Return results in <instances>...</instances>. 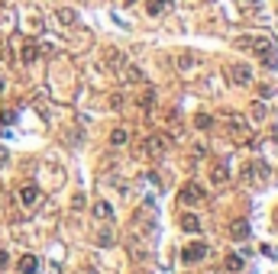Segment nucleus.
I'll list each match as a JSON object with an SVG mask.
<instances>
[{
	"mask_svg": "<svg viewBox=\"0 0 278 274\" xmlns=\"http://www.w3.org/2000/svg\"><path fill=\"white\" fill-rule=\"evenodd\" d=\"M36 58H39V46H36V42H26V46H23V61L32 65Z\"/></svg>",
	"mask_w": 278,
	"mask_h": 274,
	"instance_id": "15",
	"label": "nucleus"
},
{
	"mask_svg": "<svg viewBox=\"0 0 278 274\" xmlns=\"http://www.w3.org/2000/svg\"><path fill=\"white\" fill-rule=\"evenodd\" d=\"M0 94H4V77H0Z\"/></svg>",
	"mask_w": 278,
	"mask_h": 274,
	"instance_id": "28",
	"label": "nucleus"
},
{
	"mask_svg": "<svg viewBox=\"0 0 278 274\" xmlns=\"http://www.w3.org/2000/svg\"><path fill=\"white\" fill-rule=\"evenodd\" d=\"M227 132L233 136V142H239V145H242V142H246V145L253 142V129H249L246 123H239L236 116H230V120H227Z\"/></svg>",
	"mask_w": 278,
	"mask_h": 274,
	"instance_id": "2",
	"label": "nucleus"
},
{
	"mask_svg": "<svg viewBox=\"0 0 278 274\" xmlns=\"http://www.w3.org/2000/svg\"><path fill=\"white\" fill-rule=\"evenodd\" d=\"M162 4H165V7H171V4H175V0H162Z\"/></svg>",
	"mask_w": 278,
	"mask_h": 274,
	"instance_id": "27",
	"label": "nucleus"
},
{
	"mask_svg": "<svg viewBox=\"0 0 278 274\" xmlns=\"http://www.w3.org/2000/svg\"><path fill=\"white\" fill-rule=\"evenodd\" d=\"M242 181H249V184H265L268 181V165L265 162H253L242 171Z\"/></svg>",
	"mask_w": 278,
	"mask_h": 274,
	"instance_id": "5",
	"label": "nucleus"
},
{
	"mask_svg": "<svg viewBox=\"0 0 278 274\" xmlns=\"http://www.w3.org/2000/svg\"><path fill=\"white\" fill-rule=\"evenodd\" d=\"M146 10H149V16H159L165 10V4H162V0H149V4H146Z\"/></svg>",
	"mask_w": 278,
	"mask_h": 274,
	"instance_id": "21",
	"label": "nucleus"
},
{
	"mask_svg": "<svg viewBox=\"0 0 278 274\" xmlns=\"http://www.w3.org/2000/svg\"><path fill=\"white\" fill-rule=\"evenodd\" d=\"M230 236L236 239V242L249 239V223H246V219H233V223H230Z\"/></svg>",
	"mask_w": 278,
	"mask_h": 274,
	"instance_id": "9",
	"label": "nucleus"
},
{
	"mask_svg": "<svg viewBox=\"0 0 278 274\" xmlns=\"http://www.w3.org/2000/svg\"><path fill=\"white\" fill-rule=\"evenodd\" d=\"M7 261H10V255H7L4 249H0V268H4V264H7Z\"/></svg>",
	"mask_w": 278,
	"mask_h": 274,
	"instance_id": "26",
	"label": "nucleus"
},
{
	"mask_svg": "<svg viewBox=\"0 0 278 274\" xmlns=\"http://www.w3.org/2000/svg\"><path fill=\"white\" fill-rule=\"evenodd\" d=\"M227 74H230L233 84H249V81H253V71H249V65H230Z\"/></svg>",
	"mask_w": 278,
	"mask_h": 274,
	"instance_id": "7",
	"label": "nucleus"
},
{
	"mask_svg": "<svg viewBox=\"0 0 278 274\" xmlns=\"http://www.w3.org/2000/svg\"><path fill=\"white\" fill-rule=\"evenodd\" d=\"M13 123H16V110H4V113H0V126H13Z\"/></svg>",
	"mask_w": 278,
	"mask_h": 274,
	"instance_id": "19",
	"label": "nucleus"
},
{
	"mask_svg": "<svg viewBox=\"0 0 278 274\" xmlns=\"http://www.w3.org/2000/svg\"><path fill=\"white\" fill-rule=\"evenodd\" d=\"M110 145H126V129H114V132H110Z\"/></svg>",
	"mask_w": 278,
	"mask_h": 274,
	"instance_id": "18",
	"label": "nucleus"
},
{
	"mask_svg": "<svg viewBox=\"0 0 278 274\" xmlns=\"http://www.w3.org/2000/svg\"><path fill=\"white\" fill-rule=\"evenodd\" d=\"M114 242V232H100V245H110Z\"/></svg>",
	"mask_w": 278,
	"mask_h": 274,
	"instance_id": "25",
	"label": "nucleus"
},
{
	"mask_svg": "<svg viewBox=\"0 0 278 274\" xmlns=\"http://www.w3.org/2000/svg\"><path fill=\"white\" fill-rule=\"evenodd\" d=\"M178 200L181 203H188V207H194V203H201L204 200V190H201V184H185V187H181V193H178Z\"/></svg>",
	"mask_w": 278,
	"mask_h": 274,
	"instance_id": "6",
	"label": "nucleus"
},
{
	"mask_svg": "<svg viewBox=\"0 0 278 274\" xmlns=\"http://www.w3.org/2000/svg\"><path fill=\"white\" fill-rule=\"evenodd\" d=\"M249 4H256V0H249Z\"/></svg>",
	"mask_w": 278,
	"mask_h": 274,
	"instance_id": "31",
	"label": "nucleus"
},
{
	"mask_svg": "<svg viewBox=\"0 0 278 274\" xmlns=\"http://www.w3.org/2000/svg\"><path fill=\"white\" fill-rule=\"evenodd\" d=\"M223 264H227V271H242V255H230Z\"/></svg>",
	"mask_w": 278,
	"mask_h": 274,
	"instance_id": "17",
	"label": "nucleus"
},
{
	"mask_svg": "<svg viewBox=\"0 0 278 274\" xmlns=\"http://www.w3.org/2000/svg\"><path fill=\"white\" fill-rule=\"evenodd\" d=\"M165 148H168V136H152L149 142H146V148H139V155L143 158H159V155H165Z\"/></svg>",
	"mask_w": 278,
	"mask_h": 274,
	"instance_id": "3",
	"label": "nucleus"
},
{
	"mask_svg": "<svg viewBox=\"0 0 278 274\" xmlns=\"http://www.w3.org/2000/svg\"><path fill=\"white\" fill-rule=\"evenodd\" d=\"M194 126H197V129H211V126H214V120L207 116V113H197V116H194Z\"/></svg>",
	"mask_w": 278,
	"mask_h": 274,
	"instance_id": "20",
	"label": "nucleus"
},
{
	"mask_svg": "<svg viewBox=\"0 0 278 274\" xmlns=\"http://www.w3.org/2000/svg\"><path fill=\"white\" fill-rule=\"evenodd\" d=\"M94 219H114V207H110L107 200H100V203H94Z\"/></svg>",
	"mask_w": 278,
	"mask_h": 274,
	"instance_id": "13",
	"label": "nucleus"
},
{
	"mask_svg": "<svg viewBox=\"0 0 278 274\" xmlns=\"http://www.w3.org/2000/svg\"><path fill=\"white\" fill-rule=\"evenodd\" d=\"M10 165V152H7V145H0V168Z\"/></svg>",
	"mask_w": 278,
	"mask_h": 274,
	"instance_id": "22",
	"label": "nucleus"
},
{
	"mask_svg": "<svg viewBox=\"0 0 278 274\" xmlns=\"http://www.w3.org/2000/svg\"><path fill=\"white\" fill-rule=\"evenodd\" d=\"M259 55V61H262L265 68H278V49L272 39H253V46H249Z\"/></svg>",
	"mask_w": 278,
	"mask_h": 274,
	"instance_id": "1",
	"label": "nucleus"
},
{
	"mask_svg": "<svg viewBox=\"0 0 278 274\" xmlns=\"http://www.w3.org/2000/svg\"><path fill=\"white\" fill-rule=\"evenodd\" d=\"M55 20L62 23V26H75L78 23V13L72 10V7H58V13H55Z\"/></svg>",
	"mask_w": 278,
	"mask_h": 274,
	"instance_id": "11",
	"label": "nucleus"
},
{
	"mask_svg": "<svg viewBox=\"0 0 278 274\" xmlns=\"http://www.w3.org/2000/svg\"><path fill=\"white\" fill-rule=\"evenodd\" d=\"M107 65H110V71H120L123 68V52H107Z\"/></svg>",
	"mask_w": 278,
	"mask_h": 274,
	"instance_id": "16",
	"label": "nucleus"
},
{
	"mask_svg": "<svg viewBox=\"0 0 278 274\" xmlns=\"http://www.w3.org/2000/svg\"><path fill=\"white\" fill-rule=\"evenodd\" d=\"M88 274H97V271H94V268H91V271H88Z\"/></svg>",
	"mask_w": 278,
	"mask_h": 274,
	"instance_id": "29",
	"label": "nucleus"
},
{
	"mask_svg": "<svg viewBox=\"0 0 278 274\" xmlns=\"http://www.w3.org/2000/svg\"><path fill=\"white\" fill-rule=\"evenodd\" d=\"M39 271V258L36 255H23L20 258V274H36Z\"/></svg>",
	"mask_w": 278,
	"mask_h": 274,
	"instance_id": "12",
	"label": "nucleus"
},
{
	"mask_svg": "<svg viewBox=\"0 0 278 274\" xmlns=\"http://www.w3.org/2000/svg\"><path fill=\"white\" fill-rule=\"evenodd\" d=\"M253 116H256V120L265 116V107H262V103H256V107H253Z\"/></svg>",
	"mask_w": 278,
	"mask_h": 274,
	"instance_id": "24",
	"label": "nucleus"
},
{
	"mask_svg": "<svg viewBox=\"0 0 278 274\" xmlns=\"http://www.w3.org/2000/svg\"><path fill=\"white\" fill-rule=\"evenodd\" d=\"M126 4H136V0H126Z\"/></svg>",
	"mask_w": 278,
	"mask_h": 274,
	"instance_id": "30",
	"label": "nucleus"
},
{
	"mask_svg": "<svg viewBox=\"0 0 278 274\" xmlns=\"http://www.w3.org/2000/svg\"><path fill=\"white\" fill-rule=\"evenodd\" d=\"M204 258H207V245L204 242H191V245L181 249V261H185V264H197Z\"/></svg>",
	"mask_w": 278,
	"mask_h": 274,
	"instance_id": "4",
	"label": "nucleus"
},
{
	"mask_svg": "<svg viewBox=\"0 0 278 274\" xmlns=\"http://www.w3.org/2000/svg\"><path fill=\"white\" fill-rule=\"evenodd\" d=\"M178 223H181V229H185V232H201V226H204L194 213H185V216L178 219Z\"/></svg>",
	"mask_w": 278,
	"mask_h": 274,
	"instance_id": "10",
	"label": "nucleus"
},
{
	"mask_svg": "<svg viewBox=\"0 0 278 274\" xmlns=\"http://www.w3.org/2000/svg\"><path fill=\"white\" fill-rule=\"evenodd\" d=\"M194 61H197L194 55H181V58H178V65H181V68H191V65H194Z\"/></svg>",
	"mask_w": 278,
	"mask_h": 274,
	"instance_id": "23",
	"label": "nucleus"
},
{
	"mask_svg": "<svg viewBox=\"0 0 278 274\" xmlns=\"http://www.w3.org/2000/svg\"><path fill=\"white\" fill-rule=\"evenodd\" d=\"M39 197H42V190L36 187V184H26V187L20 190V203H23V207H36Z\"/></svg>",
	"mask_w": 278,
	"mask_h": 274,
	"instance_id": "8",
	"label": "nucleus"
},
{
	"mask_svg": "<svg viewBox=\"0 0 278 274\" xmlns=\"http://www.w3.org/2000/svg\"><path fill=\"white\" fill-rule=\"evenodd\" d=\"M211 181H214V184H227V181H230V168H227V165H214Z\"/></svg>",
	"mask_w": 278,
	"mask_h": 274,
	"instance_id": "14",
	"label": "nucleus"
}]
</instances>
